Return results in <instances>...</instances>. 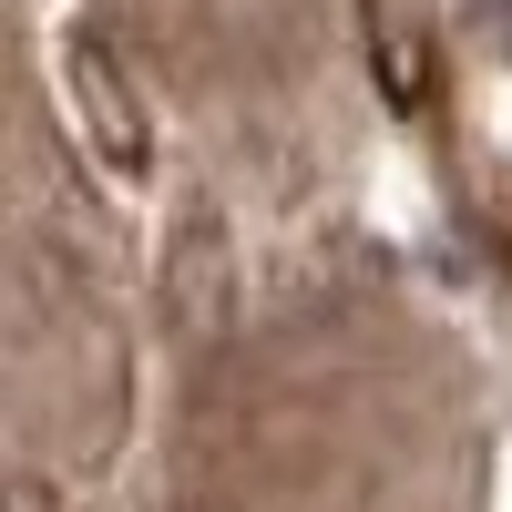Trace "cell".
<instances>
[{
    "label": "cell",
    "mask_w": 512,
    "mask_h": 512,
    "mask_svg": "<svg viewBox=\"0 0 512 512\" xmlns=\"http://www.w3.org/2000/svg\"><path fill=\"white\" fill-rule=\"evenodd\" d=\"M72 93H82V113H93V134H103L113 164H144V113H134V93H123L103 41H72Z\"/></svg>",
    "instance_id": "6da1fadb"
}]
</instances>
